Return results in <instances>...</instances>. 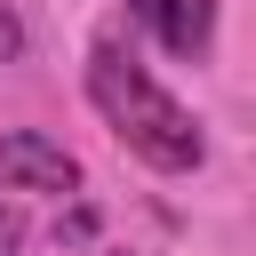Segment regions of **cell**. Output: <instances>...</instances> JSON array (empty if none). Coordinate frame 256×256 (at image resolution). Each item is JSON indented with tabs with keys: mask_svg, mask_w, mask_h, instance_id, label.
<instances>
[{
	"mask_svg": "<svg viewBox=\"0 0 256 256\" xmlns=\"http://www.w3.org/2000/svg\"><path fill=\"white\" fill-rule=\"evenodd\" d=\"M88 96H96V112L112 120V136L120 144H136L152 168H168V176H184V168H200L208 160V136H200V120L120 48V40H96V56H88Z\"/></svg>",
	"mask_w": 256,
	"mask_h": 256,
	"instance_id": "cell-1",
	"label": "cell"
},
{
	"mask_svg": "<svg viewBox=\"0 0 256 256\" xmlns=\"http://www.w3.org/2000/svg\"><path fill=\"white\" fill-rule=\"evenodd\" d=\"M0 176L16 192H80V160L56 136H32V128H8L0 136Z\"/></svg>",
	"mask_w": 256,
	"mask_h": 256,
	"instance_id": "cell-2",
	"label": "cell"
},
{
	"mask_svg": "<svg viewBox=\"0 0 256 256\" xmlns=\"http://www.w3.org/2000/svg\"><path fill=\"white\" fill-rule=\"evenodd\" d=\"M152 32H160V48H168V56H200V48H208V32H216V0H160Z\"/></svg>",
	"mask_w": 256,
	"mask_h": 256,
	"instance_id": "cell-3",
	"label": "cell"
},
{
	"mask_svg": "<svg viewBox=\"0 0 256 256\" xmlns=\"http://www.w3.org/2000/svg\"><path fill=\"white\" fill-rule=\"evenodd\" d=\"M16 56H24V24L0 8V64H16Z\"/></svg>",
	"mask_w": 256,
	"mask_h": 256,
	"instance_id": "cell-4",
	"label": "cell"
},
{
	"mask_svg": "<svg viewBox=\"0 0 256 256\" xmlns=\"http://www.w3.org/2000/svg\"><path fill=\"white\" fill-rule=\"evenodd\" d=\"M16 240H24V216H16L8 200H0V256H16Z\"/></svg>",
	"mask_w": 256,
	"mask_h": 256,
	"instance_id": "cell-5",
	"label": "cell"
},
{
	"mask_svg": "<svg viewBox=\"0 0 256 256\" xmlns=\"http://www.w3.org/2000/svg\"><path fill=\"white\" fill-rule=\"evenodd\" d=\"M128 8H136V16H144V24H152V16H160V0H128Z\"/></svg>",
	"mask_w": 256,
	"mask_h": 256,
	"instance_id": "cell-6",
	"label": "cell"
}]
</instances>
